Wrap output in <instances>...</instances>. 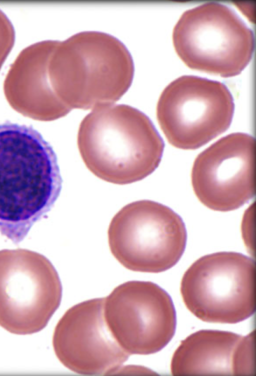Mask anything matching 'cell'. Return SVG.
I'll list each match as a JSON object with an SVG mask.
<instances>
[{
    "mask_svg": "<svg viewBox=\"0 0 256 376\" xmlns=\"http://www.w3.org/2000/svg\"><path fill=\"white\" fill-rule=\"evenodd\" d=\"M62 179L52 147L31 126L0 124V233L14 244L47 213Z\"/></svg>",
    "mask_w": 256,
    "mask_h": 376,
    "instance_id": "1",
    "label": "cell"
},
{
    "mask_svg": "<svg viewBox=\"0 0 256 376\" xmlns=\"http://www.w3.org/2000/svg\"><path fill=\"white\" fill-rule=\"evenodd\" d=\"M78 146L88 169L109 183L140 181L158 167L164 143L150 118L126 104L96 107L81 121Z\"/></svg>",
    "mask_w": 256,
    "mask_h": 376,
    "instance_id": "2",
    "label": "cell"
},
{
    "mask_svg": "<svg viewBox=\"0 0 256 376\" xmlns=\"http://www.w3.org/2000/svg\"><path fill=\"white\" fill-rule=\"evenodd\" d=\"M134 70L132 56L122 42L93 30L59 41L48 64L53 89L72 110L114 104L130 86Z\"/></svg>",
    "mask_w": 256,
    "mask_h": 376,
    "instance_id": "3",
    "label": "cell"
},
{
    "mask_svg": "<svg viewBox=\"0 0 256 376\" xmlns=\"http://www.w3.org/2000/svg\"><path fill=\"white\" fill-rule=\"evenodd\" d=\"M172 41L188 66L222 77L240 73L254 46L251 28L234 10L217 2L184 12L174 27Z\"/></svg>",
    "mask_w": 256,
    "mask_h": 376,
    "instance_id": "4",
    "label": "cell"
},
{
    "mask_svg": "<svg viewBox=\"0 0 256 376\" xmlns=\"http://www.w3.org/2000/svg\"><path fill=\"white\" fill-rule=\"evenodd\" d=\"M111 253L126 268L157 273L174 267L186 249L187 233L180 216L170 207L142 200L122 207L108 232Z\"/></svg>",
    "mask_w": 256,
    "mask_h": 376,
    "instance_id": "5",
    "label": "cell"
},
{
    "mask_svg": "<svg viewBox=\"0 0 256 376\" xmlns=\"http://www.w3.org/2000/svg\"><path fill=\"white\" fill-rule=\"evenodd\" d=\"M254 261L242 253L204 256L184 273L180 294L188 309L206 322L236 324L255 311Z\"/></svg>",
    "mask_w": 256,
    "mask_h": 376,
    "instance_id": "6",
    "label": "cell"
},
{
    "mask_svg": "<svg viewBox=\"0 0 256 376\" xmlns=\"http://www.w3.org/2000/svg\"><path fill=\"white\" fill-rule=\"evenodd\" d=\"M234 103L228 87L216 80L192 75L178 77L160 94L156 117L168 142L196 149L226 131Z\"/></svg>",
    "mask_w": 256,
    "mask_h": 376,
    "instance_id": "7",
    "label": "cell"
},
{
    "mask_svg": "<svg viewBox=\"0 0 256 376\" xmlns=\"http://www.w3.org/2000/svg\"><path fill=\"white\" fill-rule=\"evenodd\" d=\"M58 275L43 255L25 249L0 250V326L17 335L38 332L58 308Z\"/></svg>",
    "mask_w": 256,
    "mask_h": 376,
    "instance_id": "8",
    "label": "cell"
},
{
    "mask_svg": "<svg viewBox=\"0 0 256 376\" xmlns=\"http://www.w3.org/2000/svg\"><path fill=\"white\" fill-rule=\"evenodd\" d=\"M104 317L114 338L129 355L159 352L176 329L170 296L149 281H128L115 288L104 298Z\"/></svg>",
    "mask_w": 256,
    "mask_h": 376,
    "instance_id": "9",
    "label": "cell"
},
{
    "mask_svg": "<svg viewBox=\"0 0 256 376\" xmlns=\"http://www.w3.org/2000/svg\"><path fill=\"white\" fill-rule=\"evenodd\" d=\"M254 138L231 133L210 145L195 159L193 190L199 201L214 211L234 210L254 196Z\"/></svg>",
    "mask_w": 256,
    "mask_h": 376,
    "instance_id": "10",
    "label": "cell"
},
{
    "mask_svg": "<svg viewBox=\"0 0 256 376\" xmlns=\"http://www.w3.org/2000/svg\"><path fill=\"white\" fill-rule=\"evenodd\" d=\"M104 298L78 303L69 309L54 330L52 345L60 362L81 375L118 371L129 354L118 344L104 317Z\"/></svg>",
    "mask_w": 256,
    "mask_h": 376,
    "instance_id": "11",
    "label": "cell"
},
{
    "mask_svg": "<svg viewBox=\"0 0 256 376\" xmlns=\"http://www.w3.org/2000/svg\"><path fill=\"white\" fill-rule=\"evenodd\" d=\"M58 40H44L24 48L10 65L4 80L5 94L17 109L34 113L46 120L66 115L72 109L56 94L48 64Z\"/></svg>",
    "mask_w": 256,
    "mask_h": 376,
    "instance_id": "12",
    "label": "cell"
},
{
    "mask_svg": "<svg viewBox=\"0 0 256 376\" xmlns=\"http://www.w3.org/2000/svg\"><path fill=\"white\" fill-rule=\"evenodd\" d=\"M242 337L212 330L192 334L181 342L172 355V375H233V354Z\"/></svg>",
    "mask_w": 256,
    "mask_h": 376,
    "instance_id": "13",
    "label": "cell"
},
{
    "mask_svg": "<svg viewBox=\"0 0 256 376\" xmlns=\"http://www.w3.org/2000/svg\"><path fill=\"white\" fill-rule=\"evenodd\" d=\"M254 333L242 337L232 357L233 375H250L254 373Z\"/></svg>",
    "mask_w": 256,
    "mask_h": 376,
    "instance_id": "14",
    "label": "cell"
},
{
    "mask_svg": "<svg viewBox=\"0 0 256 376\" xmlns=\"http://www.w3.org/2000/svg\"><path fill=\"white\" fill-rule=\"evenodd\" d=\"M14 40V26L8 16L0 9V69L11 50Z\"/></svg>",
    "mask_w": 256,
    "mask_h": 376,
    "instance_id": "15",
    "label": "cell"
},
{
    "mask_svg": "<svg viewBox=\"0 0 256 376\" xmlns=\"http://www.w3.org/2000/svg\"><path fill=\"white\" fill-rule=\"evenodd\" d=\"M250 212L246 213L243 220V237L246 245H251V216L250 215Z\"/></svg>",
    "mask_w": 256,
    "mask_h": 376,
    "instance_id": "16",
    "label": "cell"
}]
</instances>
